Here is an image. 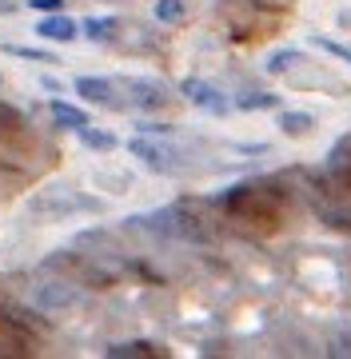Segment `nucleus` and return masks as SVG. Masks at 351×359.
<instances>
[{"instance_id": "nucleus-5", "label": "nucleus", "mask_w": 351, "mask_h": 359, "mask_svg": "<svg viewBox=\"0 0 351 359\" xmlns=\"http://www.w3.org/2000/svg\"><path fill=\"white\" fill-rule=\"evenodd\" d=\"M32 299H36L40 311H64L76 304V292L68 283H40L36 292H32Z\"/></svg>"}, {"instance_id": "nucleus-9", "label": "nucleus", "mask_w": 351, "mask_h": 359, "mask_svg": "<svg viewBox=\"0 0 351 359\" xmlns=\"http://www.w3.org/2000/svg\"><path fill=\"white\" fill-rule=\"evenodd\" d=\"M116 20L112 16H88L84 25H80V36H88V40H96V44H104V40H116Z\"/></svg>"}, {"instance_id": "nucleus-2", "label": "nucleus", "mask_w": 351, "mask_h": 359, "mask_svg": "<svg viewBox=\"0 0 351 359\" xmlns=\"http://www.w3.org/2000/svg\"><path fill=\"white\" fill-rule=\"evenodd\" d=\"M180 92H184V100L188 104H195V108H204V112H216V116H223L228 108H232V100L223 96L216 84H208V80H195V76H188L180 84Z\"/></svg>"}, {"instance_id": "nucleus-7", "label": "nucleus", "mask_w": 351, "mask_h": 359, "mask_svg": "<svg viewBox=\"0 0 351 359\" xmlns=\"http://www.w3.org/2000/svg\"><path fill=\"white\" fill-rule=\"evenodd\" d=\"M76 92L84 96V100H92V104H116V84L112 80H104V76H80L76 80Z\"/></svg>"}, {"instance_id": "nucleus-12", "label": "nucleus", "mask_w": 351, "mask_h": 359, "mask_svg": "<svg viewBox=\"0 0 351 359\" xmlns=\"http://www.w3.org/2000/svg\"><path fill=\"white\" fill-rule=\"evenodd\" d=\"M80 140H84V148H96V152H112V148H116V136H112V132L92 128V124L80 128Z\"/></svg>"}, {"instance_id": "nucleus-11", "label": "nucleus", "mask_w": 351, "mask_h": 359, "mask_svg": "<svg viewBox=\"0 0 351 359\" xmlns=\"http://www.w3.org/2000/svg\"><path fill=\"white\" fill-rule=\"evenodd\" d=\"M299 60H303V52H299V48H280V52L268 56V65H263V68H268V76H284V72H291Z\"/></svg>"}, {"instance_id": "nucleus-3", "label": "nucleus", "mask_w": 351, "mask_h": 359, "mask_svg": "<svg viewBox=\"0 0 351 359\" xmlns=\"http://www.w3.org/2000/svg\"><path fill=\"white\" fill-rule=\"evenodd\" d=\"M128 148H132V156H136L140 164H148L152 172H176V168H180V160H176L180 152H172V148L148 140V136H132Z\"/></svg>"}, {"instance_id": "nucleus-8", "label": "nucleus", "mask_w": 351, "mask_h": 359, "mask_svg": "<svg viewBox=\"0 0 351 359\" xmlns=\"http://www.w3.org/2000/svg\"><path fill=\"white\" fill-rule=\"evenodd\" d=\"M53 120L68 132H80L84 124H88V112L76 108V104H68V100H53Z\"/></svg>"}, {"instance_id": "nucleus-16", "label": "nucleus", "mask_w": 351, "mask_h": 359, "mask_svg": "<svg viewBox=\"0 0 351 359\" xmlns=\"http://www.w3.org/2000/svg\"><path fill=\"white\" fill-rule=\"evenodd\" d=\"M8 52H13V56H20V60H32V65H53V60H56L53 52H44V48H25V44H8Z\"/></svg>"}, {"instance_id": "nucleus-6", "label": "nucleus", "mask_w": 351, "mask_h": 359, "mask_svg": "<svg viewBox=\"0 0 351 359\" xmlns=\"http://www.w3.org/2000/svg\"><path fill=\"white\" fill-rule=\"evenodd\" d=\"M132 104L136 108H148V112H156V108H164L168 104V88L160 84V80H132Z\"/></svg>"}, {"instance_id": "nucleus-14", "label": "nucleus", "mask_w": 351, "mask_h": 359, "mask_svg": "<svg viewBox=\"0 0 351 359\" xmlns=\"http://www.w3.org/2000/svg\"><path fill=\"white\" fill-rule=\"evenodd\" d=\"M184 0H156V20H164V25H180L184 20Z\"/></svg>"}, {"instance_id": "nucleus-1", "label": "nucleus", "mask_w": 351, "mask_h": 359, "mask_svg": "<svg viewBox=\"0 0 351 359\" xmlns=\"http://www.w3.org/2000/svg\"><path fill=\"white\" fill-rule=\"evenodd\" d=\"M32 212L36 216H48V219H64L72 212H100V200L96 196H84V192H68V188H53L48 196H36L32 200Z\"/></svg>"}, {"instance_id": "nucleus-20", "label": "nucleus", "mask_w": 351, "mask_h": 359, "mask_svg": "<svg viewBox=\"0 0 351 359\" xmlns=\"http://www.w3.org/2000/svg\"><path fill=\"white\" fill-rule=\"evenodd\" d=\"M339 25H351V13H339Z\"/></svg>"}, {"instance_id": "nucleus-4", "label": "nucleus", "mask_w": 351, "mask_h": 359, "mask_svg": "<svg viewBox=\"0 0 351 359\" xmlns=\"http://www.w3.org/2000/svg\"><path fill=\"white\" fill-rule=\"evenodd\" d=\"M36 36H40V40H56V44H72V40L80 36V25L72 20V16L48 13V16H40Z\"/></svg>"}, {"instance_id": "nucleus-13", "label": "nucleus", "mask_w": 351, "mask_h": 359, "mask_svg": "<svg viewBox=\"0 0 351 359\" xmlns=\"http://www.w3.org/2000/svg\"><path fill=\"white\" fill-rule=\"evenodd\" d=\"M108 355H112V359H128V355H156V347L148 344V339H132V344H116V347H108Z\"/></svg>"}, {"instance_id": "nucleus-18", "label": "nucleus", "mask_w": 351, "mask_h": 359, "mask_svg": "<svg viewBox=\"0 0 351 359\" xmlns=\"http://www.w3.org/2000/svg\"><path fill=\"white\" fill-rule=\"evenodd\" d=\"M28 8H36V13H60L64 0H28Z\"/></svg>"}, {"instance_id": "nucleus-19", "label": "nucleus", "mask_w": 351, "mask_h": 359, "mask_svg": "<svg viewBox=\"0 0 351 359\" xmlns=\"http://www.w3.org/2000/svg\"><path fill=\"white\" fill-rule=\"evenodd\" d=\"M0 124H4V128H16V124H20V112L8 108V104H0Z\"/></svg>"}, {"instance_id": "nucleus-17", "label": "nucleus", "mask_w": 351, "mask_h": 359, "mask_svg": "<svg viewBox=\"0 0 351 359\" xmlns=\"http://www.w3.org/2000/svg\"><path fill=\"white\" fill-rule=\"evenodd\" d=\"M312 44H315V48H324L327 56H339L343 65H351V44H339V40H327V36H315Z\"/></svg>"}, {"instance_id": "nucleus-15", "label": "nucleus", "mask_w": 351, "mask_h": 359, "mask_svg": "<svg viewBox=\"0 0 351 359\" xmlns=\"http://www.w3.org/2000/svg\"><path fill=\"white\" fill-rule=\"evenodd\" d=\"M240 108H247V112H260V108H275L280 104V96L275 92H252V96H240Z\"/></svg>"}, {"instance_id": "nucleus-10", "label": "nucleus", "mask_w": 351, "mask_h": 359, "mask_svg": "<svg viewBox=\"0 0 351 359\" xmlns=\"http://www.w3.org/2000/svg\"><path fill=\"white\" fill-rule=\"evenodd\" d=\"M312 128H315L312 112H280V132L284 136H308Z\"/></svg>"}]
</instances>
